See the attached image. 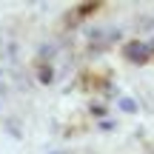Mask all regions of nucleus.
<instances>
[{"label": "nucleus", "instance_id": "obj_2", "mask_svg": "<svg viewBox=\"0 0 154 154\" xmlns=\"http://www.w3.org/2000/svg\"><path fill=\"white\" fill-rule=\"evenodd\" d=\"M54 154H69V151H54Z\"/></svg>", "mask_w": 154, "mask_h": 154}, {"label": "nucleus", "instance_id": "obj_1", "mask_svg": "<svg viewBox=\"0 0 154 154\" xmlns=\"http://www.w3.org/2000/svg\"><path fill=\"white\" fill-rule=\"evenodd\" d=\"M126 57L134 63H143L146 57H149V49H146V43H128L126 46Z\"/></svg>", "mask_w": 154, "mask_h": 154}]
</instances>
